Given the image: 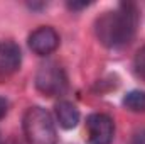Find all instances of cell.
Returning a JSON list of instances; mask_svg holds the SVG:
<instances>
[{
    "label": "cell",
    "instance_id": "obj_1",
    "mask_svg": "<svg viewBox=\"0 0 145 144\" xmlns=\"http://www.w3.org/2000/svg\"><path fill=\"white\" fill-rule=\"evenodd\" d=\"M138 10L135 3H120L115 10L103 12L95 22V32L106 48H123L132 42L138 27Z\"/></svg>",
    "mask_w": 145,
    "mask_h": 144
},
{
    "label": "cell",
    "instance_id": "obj_2",
    "mask_svg": "<svg viewBox=\"0 0 145 144\" xmlns=\"http://www.w3.org/2000/svg\"><path fill=\"white\" fill-rule=\"evenodd\" d=\"M24 134L29 144H56L57 132L51 114L42 107H29L22 119Z\"/></svg>",
    "mask_w": 145,
    "mask_h": 144
},
{
    "label": "cell",
    "instance_id": "obj_3",
    "mask_svg": "<svg viewBox=\"0 0 145 144\" xmlns=\"http://www.w3.org/2000/svg\"><path fill=\"white\" fill-rule=\"evenodd\" d=\"M36 87L46 97H57L68 88L66 73L56 63H46L39 68L36 75Z\"/></svg>",
    "mask_w": 145,
    "mask_h": 144
},
{
    "label": "cell",
    "instance_id": "obj_4",
    "mask_svg": "<svg viewBox=\"0 0 145 144\" xmlns=\"http://www.w3.org/2000/svg\"><path fill=\"white\" fill-rule=\"evenodd\" d=\"M88 129V141L89 144H111L115 136V124L113 119L106 114H89L86 119Z\"/></svg>",
    "mask_w": 145,
    "mask_h": 144
},
{
    "label": "cell",
    "instance_id": "obj_5",
    "mask_svg": "<svg viewBox=\"0 0 145 144\" xmlns=\"http://www.w3.org/2000/svg\"><path fill=\"white\" fill-rule=\"evenodd\" d=\"M57 46H59V34L49 26L39 27L29 36V48L39 56H47L54 53Z\"/></svg>",
    "mask_w": 145,
    "mask_h": 144
},
{
    "label": "cell",
    "instance_id": "obj_6",
    "mask_svg": "<svg viewBox=\"0 0 145 144\" xmlns=\"http://www.w3.org/2000/svg\"><path fill=\"white\" fill-rule=\"evenodd\" d=\"M22 63V51L14 41H0V78L17 71Z\"/></svg>",
    "mask_w": 145,
    "mask_h": 144
},
{
    "label": "cell",
    "instance_id": "obj_7",
    "mask_svg": "<svg viewBox=\"0 0 145 144\" xmlns=\"http://www.w3.org/2000/svg\"><path fill=\"white\" fill-rule=\"evenodd\" d=\"M56 117L63 129H74L79 122V110L71 102L61 100L56 104Z\"/></svg>",
    "mask_w": 145,
    "mask_h": 144
},
{
    "label": "cell",
    "instance_id": "obj_8",
    "mask_svg": "<svg viewBox=\"0 0 145 144\" xmlns=\"http://www.w3.org/2000/svg\"><path fill=\"white\" fill-rule=\"evenodd\" d=\"M123 105L132 112H145V92L132 90L123 97Z\"/></svg>",
    "mask_w": 145,
    "mask_h": 144
},
{
    "label": "cell",
    "instance_id": "obj_9",
    "mask_svg": "<svg viewBox=\"0 0 145 144\" xmlns=\"http://www.w3.org/2000/svg\"><path fill=\"white\" fill-rule=\"evenodd\" d=\"M133 66H135V71L137 75L145 80V46H142L137 54H135V59H133Z\"/></svg>",
    "mask_w": 145,
    "mask_h": 144
},
{
    "label": "cell",
    "instance_id": "obj_10",
    "mask_svg": "<svg viewBox=\"0 0 145 144\" xmlns=\"http://www.w3.org/2000/svg\"><path fill=\"white\" fill-rule=\"evenodd\" d=\"M7 110H8V102L3 97H0V119L7 114Z\"/></svg>",
    "mask_w": 145,
    "mask_h": 144
},
{
    "label": "cell",
    "instance_id": "obj_11",
    "mask_svg": "<svg viewBox=\"0 0 145 144\" xmlns=\"http://www.w3.org/2000/svg\"><path fill=\"white\" fill-rule=\"evenodd\" d=\"M89 3L88 2H81V3H78V2H69L68 3V7L72 9V10H78V9H84V7H88Z\"/></svg>",
    "mask_w": 145,
    "mask_h": 144
},
{
    "label": "cell",
    "instance_id": "obj_12",
    "mask_svg": "<svg viewBox=\"0 0 145 144\" xmlns=\"http://www.w3.org/2000/svg\"><path fill=\"white\" fill-rule=\"evenodd\" d=\"M133 144H145V132L138 134V136L135 137V143H133Z\"/></svg>",
    "mask_w": 145,
    "mask_h": 144
}]
</instances>
